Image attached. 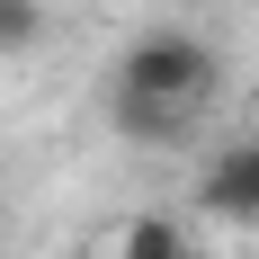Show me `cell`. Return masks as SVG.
I'll return each mask as SVG.
<instances>
[{
    "label": "cell",
    "instance_id": "cell-1",
    "mask_svg": "<svg viewBox=\"0 0 259 259\" xmlns=\"http://www.w3.org/2000/svg\"><path fill=\"white\" fill-rule=\"evenodd\" d=\"M214 72H224V63H214L206 36H188V27H152V36H134V45H125L107 107H116V125H125L134 143H170V134L206 107Z\"/></svg>",
    "mask_w": 259,
    "mask_h": 259
},
{
    "label": "cell",
    "instance_id": "cell-2",
    "mask_svg": "<svg viewBox=\"0 0 259 259\" xmlns=\"http://www.w3.org/2000/svg\"><path fill=\"white\" fill-rule=\"evenodd\" d=\"M197 206H206L214 224H241V233L259 224V134H250V143H224V152L206 161V179H197Z\"/></svg>",
    "mask_w": 259,
    "mask_h": 259
},
{
    "label": "cell",
    "instance_id": "cell-3",
    "mask_svg": "<svg viewBox=\"0 0 259 259\" xmlns=\"http://www.w3.org/2000/svg\"><path fill=\"white\" fill-rule=\"evenodd\" d=\"M107 259H188V233L170 214H125L116 241H107Z\"/></svg>",
    "mask_w": 259,
    "mask_h": 259
},
{
    "label": "cell",
    "instance_id": "cell-4",
    "mask_svg": "<svg viewBox=\"0 0 259 259\" xmlns=\"http://www.w3.org/2000/svg\"><path fill=\"white\" fill-rule=\"evenodd\" d=\"M45 45V0H0V54H36Z\"/></svg>",
    "mask_w": 259,
    "mask_h": 259
}]
</instances>
